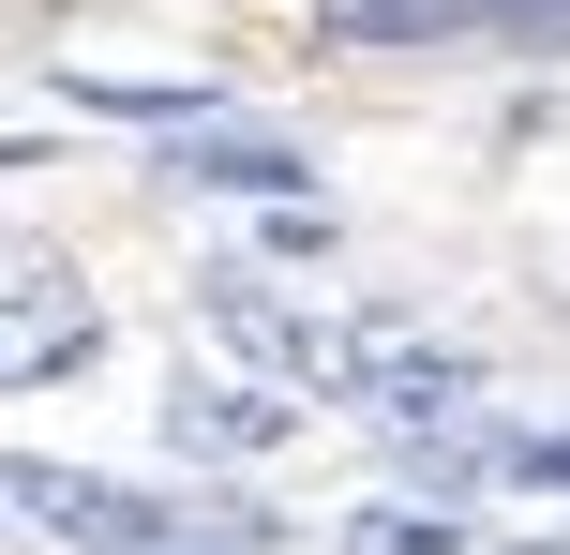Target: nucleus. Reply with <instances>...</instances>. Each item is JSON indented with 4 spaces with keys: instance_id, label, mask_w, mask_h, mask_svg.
<instances>
[{
    "instance_id": "nucleus-1",
    "label": "nucleus",
    "mask_w": 570,
    "mask_h": 555,
    "mask_svg": "<svg viewBox=\"0 0 570 555\" xmlns=\"http://www.w3.org/2000/svg\"><path fill=\"white\" fill-rule=\"evenodd\" d=\"M16 511L76 555H166L180 541V511H150L136 480H60V466H16Z\"/></svg>"
},
{
    "instance_id": "nucleus-2",
    "label": "nucleus",
    "mask_w": 570,
    "mask_h": 555,
    "mask_svg": "<svg viewBox=\"0 0 570 555\" xmlns=\"http://www.w3.org/2000/svg\"><path fill=\"white\" fill-rule=\"evenodd\" d=\"M361 390H375V420L421 436V420H451L465 390H481V360H465V346H361Z\"/></svg>"
},
{
    "instance_id": "nucleus-3",
    "label": "nucleus",
    "mask_w": 570,
    "mask_h": 555,
    "mask_svg": "<svg viewBox=\"0 0 570 555\" xmlns=\"http://www.w3.org/2000/svg\"><path fill=\"white\" fill-rule=\"evenodd\" d=\"M166 180H210V196H315V166H301V150H271V136H180Z\"/></svg>"
},
{
    "instance_id": "nucleus-4",
    "label": "nucleus",
    "mask_w": 570,
    "mask_h": 555,
    "mask_svg": "<svg viewBox=\"0 0 570 555\" xmlns=\"http://www.w3.org/2000/svg\"><path fill=\"white\" fill-rule=\"evenodd\" d=\"M166 436H180V450H285V436H301V406H271V390H180Z\"/></svg>"
},
{
    "instance_id": "nucleus-5",
    "label": "nucleus",
    "mask_w": 570,
    "mask_h": 555,
    "mask_svg": "<svg viewBox=\"0 0 570 555\" xmlns=\"http://www.w3.org/2000/svg\"><path fill=\"white\" fill-rule=\"evenodd\" d=\"M345 555H465V526H451V511H361Z\"/></svg>"
},
{
    "instance_id": "nucleus-6",
    "label": "nucleus",
    "mask_w": 570,
    "mask_h": 555,
    "mask_svg": "<svg viewBox=\"0 0 570 555\" xmlns=\"http://www.w3.org/2000/svg\"><path fill=\"white\" fill-rule=\"evenodd\" d=\"M495 466H511V480H556V496H570V436H511Z\"/></svg>"
}]
</instances>
